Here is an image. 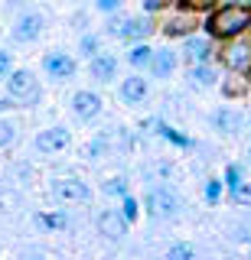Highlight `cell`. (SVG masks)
I'll list each match as a JSON object with an SVG mask.
<instances>
[{
  "label": "cell",
  "instance_id": "obj_14",
  "mask_svg": "<svg viewBox=\"0 0 251 260\" xmlns=\"http://www.w3.org/2000/svg\"><path fill=\"white\" fill-rule=\"evenodd\" d=\"M95 228H98V234L104 241H121L127 234V218L121 215V211H115V208H108V211H101L98 215V221H95Z\"/></svg>",
  "mask_w": 251,
  "mask_h": 260
},
{
  "label": "cell",
  "instance_id": "obj_17",
  "mask_svg": "<svg viewBox=\"0 0 251 260\" xmlns=\"http://www.w3.org/2000/svg\"><path fill=\"white\" fill-rule=\"evenodd\" d=\"M212 127L222 137H235V134H241V127H245V117H241L238 108H218L212 114Z\"/></svg>",
  "mask_w": 251,
  "mask_h": 260
},
{
  "label": "cell",
  "instance_id": "obj_26",
  "mask_svg": "<svg viewBox=\"0 0 251 260\" xmlns=\"http://www.w3.org/2000/svg\"><path fill=\"white\" fill-rule=\"evenodd\" d=\"M241 179H245V169H241V162H229V166H225V176H222L225 189H235Z\"/></svg>",
  "mask_w": 251,
  "mask_h": 260
},
{
  "label": "cell",
  "instance_id": "obj_15",
  "mask_svg": "<svg viewBox=\"0 0 251 260\" xmlns=\"http://www.w3.org/2000/svg\"><path fill=\"white\" fill-rule=\"evenodd\" d=\"M88 75L92 81H98V85H111V81L118 78V59L108 52H98L88 59Z\"/></svg>",
  "mask_w": 251,
  "mask_h": 260
},
{
  "label": "cell",
  "instance_id": "obj_35",
  "mask_svg": "<svg viewBox=\"0 0 251 260\" xmlns=\"http://www.w3.org/2000/svg\"><path fill=\"white\" fill-rule=\"evenodd\" d=\"M222 91L229 94V98H238L241 91H245V85H241V81H225V85H222Z\"/></svg>",
  "mask_w": 251,
  "mask_h": 260
},
{
  "label": "cell",
  "instance_id": "obj_36",
  "mask_svg": "<svg viewBox=\"0 0 251 260\" xmlns=\"http://www.w3.org/2000/svg\"><path fill=\"white\" fill-rule=\"evenodd\" d=\"M30 4H36V0H7V10H26Z\"/></svg>",
  "mask_w": 251,
  "mask_h": 260
},
{
  "label": "cell",
  "instance_id": "obj_25",
  "mask_svg": "<svg viewBox=\"0 0 251 260\" xmlns=\"http://www.w3.org/2000/svg\"><path fill=\"white\" fill-rule=\"evenodd\" d=\"M36 221L43 224V228H49V231H62V228L69 224V218L62 215V211H46V215H39Z\"/></svg>",
  "mask_w": 251,
  "mask_h": 260
},
{
  "label": "cell",
  "instance_id": "obj_30",
  "mask_svg": "<svg viewBox=\"0 0 251 260\" xmlns=\"http://www.w3.org/2000/svg\"><path fill=\"white\" fill-rule=\"evenodd\" d=\"M13 69H17V65H13V52H10V49H4V46H0V81H4L7 75H10Z\"/></svg>",
  "mask_w": 251,
  "mask_h": 260
},
{
  "label": "cell",
  "instance_id": "obj_32",
  "mask_svg": "<svg viewBox=\"0 0 251 260\" xmlns=\"http://www.w3.org/2000/svg\"><path fill=\"white\" fill-rule=\"evenodd\" d=\"M192 254H196V250H192L189 244H173V247L166 250V257H170V260H186V257H192Z\"/></svg>",
  "mask_w": 251,
  "mask_h": 260
},
{
  "label": "cell",
  "instance_id": "obj_3",
  "mask_svg": "<svg viewBox=\"0 0 251 260\" xmlns=\"http://www.w3.org/2000/svg\"><path fill=\"white\" fill-rule=\"evenodd\" d=\"M144 211H147L153 221H173L183 211V199L173 189H166V185H153L144 195Z\"/></svg>",
  "mask_w": 251,
  "mask_h": 260
},
{
  "label": "cell",
  "instance_id": "obj_4",
  "mask_svg": "<svg viewBox=\"0 0 251 260\" xmlns=\"http://www.w3.org/2000/svg\"><path fill=\"white\" fill-rule=\"evenodd\" d=\"M49 192L59 205H88L92 202V185L78 176H59L49 182Z\"/></svg>",
  "mask_w": 251,
  "mask_h": 260
},
{
  "label": "cell",
  "instance_id": "obj_22",
  "mask_svg": "<svg viewBox=\"0 0 251 260\" xmlns=\"http://www.w3.org/2000/svg\"><path fill=\"white\" fill-rule=\"evenodd\" d=\"M157 134L163 137V140H170L173 146H180V150H189V146H192V140H189V137H186V134H180V130H173L170 124H157Z\"/></svg>",
  "mask_w": 251,
  "mask_h": 260
},
{
  "label": "cell",
  "instance_id": "obj_2",
  "mask_svg": "<svg viewBox=\"0 0 251 260\" xmlns=\"http://www.w3.org/2000/svg\"><path fill=\"white\" fill-rule=\"evenodd\" d=\"M4 88H7V98L17 108H36L43 101V85H39L36 72H30V69H13L4 78Z\"/></svg>",
  "mask_w": 251,
  "mask_h": 260
},
{
  "label": "cell",
  "instance_id": "obj_7",
  "mask_svg": "<svg viewBox=\"0 0 251 260\" xmlns=\"http://www.w3.org/2000/svg\"><path fill=\"white\" fill-rule=\"evenodd\" d=\"M36 153H43V156H52V153H62V150H69L72 146V130L66 124H52V127H46V130H39L36 134Z\"/></svg>",
  "mask_w": 251,
  "mask_h": 260
},
{
  "label": "cell",
  "instance_id": "obj_27",
  "mask_svg": "<svg viewBox=\"0 0 251 260\" xmlns=\"http://www.w3.org/2000/svg\"><path fill=\"white\" fill-rule=\"evenodd\" d=\"M229 192H232L235 205H251V182H248V179H241V182L235 185V189H229Z\"/></svg>",
  "mask_w": 251,
  "mask_h": 260
},
{
  "label": "cell",
  "instance_id": "obj_21",
  "mask_svg": "<svg viewBox=\"0 0 251 260\" xmlns=\"http://www.w3.org/2000/svg\"><path fill=\"white\" fill-rule=\"evenodd\" d=\"M127 192H131V185H127L124 176H111L101 182V195H108V199H124Z\"/></svg>",
  "mask_w": 251,
  "mask_h": 260
},
{
  "label": "cell",
  "instance_id": "obj_1",
  "mask_svg": "<svg viewBox=\"0 0 251 260\" xmlns=\"http://www.w3.org/2000/svg\"><path fill=\"white\" fill-rule=\"evenodd\" d=\"M206 32L212 39H235V36H245L251 29V10L245 4H222L215 13H209V20L202 23Z\"/></svg>",
  "mask_w": 251,
  "mask_h": 260
},
{
  "label": "cell",
  "instance_id": "obj_39",
  "mask_svg": "<svg viewBox=\"0 0 251 260\" xmlns=\"http://www.w3.org/2000/svg\"><path fill=\"white\" fill-rule=\"evenodd\" d=\"M245 75H248V81H251V65H248V72H245Z\"/></svg>",
  "mask_w": 251,
  "mask_h": 260
},
{
  "label": "cell",
  "instance_id": "obj_11",
  "mask_svg": "<svg viewBox=\"0 0 251 260\" xmlns=\"http://www.w3.org/2000/svg\"><path fill=\"white\" fill-rule=\"evenodd\" d=\"M150 75L157 78V81H166V78H173V72L180 69V52H176L173 46H160V49H153V55H150Z\"/></svg>",
  "mask_w": 251,
  "mask_h": 260
},
{
  "label": "cell",
  "instance_id": "obj_24",
  "mask_svg": "<svg viewBox=\"0 0 251 260\" xmlns=\"http://www.w3.org/2000/svg\"><path fill=\"white\" fill-rule=\"evenodd\" d=\"M121 215L127 218V224H134L137 218H141V202H137V199H134L131 192H127L124 199H121Z\"/></svg>",
  "mask_w": 251,
  "mask_h": 260
},
{
  "label": "cell",
  "instance_id": "obj_23",
  "mask_svg": "<svg viewBox=\"0 0 251 260\" xmlns=\"http://www.w3.org/2000/svg\"><path fill=\"white\" fill-rule=\"evenodd\" d=\"M78 52H82L85 59L98 55V52H101V36H95V32H85V36L78 39Z\"/></svg>",
  "mask_w": 251,
  "mask_h": 260
},
{
  "label": "cell",
  "instance_id": "obj_8",
  "mask_svg": "<svg viewBox=\"0 0 251 260\" xmlns=\"http://www.w3.org/2000/svg\"><path fill=\"white\" fill-rule=\"evenodd\" d=\"M222 62H225V69H229L232 75L248 72V65H251V39H245V36L229 39V46L222 49Z\"/></svg>",
  "mask_w": 251,
  "mask_h": 260
},
{
  "label": "cell",
  "instance_id": "obj_9",
  "mask_svg": "<svg viewBox=\"0 0 251 260\" xmlns=\"http://www.w3.org/2000/svg\"><path fill=\"white\" fill-rule=\"evenodd\" d=\"M43 72H46V78H52V81H69L78 72V62L72 59L69 52H62V49H52V52L43 55Z\"/></svg>",
  "mask_w": 251,
  "mask_h": 260
},
{
  "label": "cell",
  "instance_id": "obj_34",
  "mask_svg": "<svg viewBox=\"0 0 251 260\" xmlns=\"http://www.w3.org/2000/svg\"><path fill=\"white\" fill-rule=\"evenodd\" d=\"M144 13H160L163 7H170V0H144Z\"/></svg>",
  "mask_w": 251,
  "mask_h": 260
},
{
  "label": "cell",
  "instance_id": "obj_6",
  "mask_svg": "<svg viewBox=\"0 0 251 260\" xmlns=\"http://www.w3.org/2000/svg\"><path fill=\"white\" fill-rule=\"evenodd\" d=\"M43 32H46V13L43 10H30V7H26V10H20L17 20H13L10 39L20 43V46H30V43H36Z\"/></svg>",
  "mask_w": 251,
  "mask_h": 260
},
{
  "label": "cell",
  "instance_id": "obj_5",
  "mask_svg": "<svg viewBox=\"0 0 251 260\" xmlns=\"http://www.w3.org/2000/svg\"><path fill=\"white\" fill-rule=\"evenodd\" d=\"M104 32L115 39H124V43H141V39H147L153 32V20L147 13L144 16H115V20H108Z\"/></svg>",
  "mask_w": 251,
  "mask_h": 260
},
{
  "label": "cell",
  "instance_id": "obj_28",
  "mask_svg": "<svg viewBox=\"0 0 251 260\" xmlns=\"http://www.w3.org/2000/svg\"><path fill=\"white\" fill-rule=\"evenodd\" d=\"M215 0H176V7L180 10H189V13H202V10H209Z\"/></svg>",
  "mask_w": 251,
  "mask_h": 260
},
{
  "label": "cell",
  "instance_id": "obj_37",
  "mask_svg": "<svg viewBox=\"0 0 251 260\" xmlns=\"http://www.w3.org/2000/svg\"><path fill=\"white\" fill-rule=\"evenodd\" d=\"M10 108H17V104H13L10 98H0V114H7V111H10Z\"/></svg>",
  "mask_w": 251,
  "mask_h": 260
},
{
  "label": "cell",
  "instance_id": "obj_38",
  "mask_svg": "<svg viewBox=\"0 0 251 260\" xmlns=\"http://www.w3.org/2000/svg\"><path fill=\"white\" fill-rule=\"evenodd\" d=\"M238 4H245V7H248V10H251V0H238Z\"/></svg>",
  "mask_w": 251,
  "mask_h": 260
},
{
  "label": "cell",
  "instance_id": "obj_20",
  "mask_svg": "<svg viewBox=\"0 0 251 260\" xmlns=\"http://www.w3.org/2000/svg\"><path fill=\"white\" fill-rule=\"evenodd\" d=\"M150 55H153V46H147V39L127 46V65H131V69H147Z\"/></svg>",
  "mask_w": 251,
  "mask_h": 260
},
{
  "label": "cell",
  "instance_id": "obj_18",
  "mask_svg": "<svg viewBox=\"0 0 251 260\" xmlns=\"http://www.w3.org/2000/svg\"><path fill=\"white\" fill-rule=\"evenodd\" d=\"M196 29H199V23H196V16H192L189 10H180L176 16H170V20L163 23V36H170V39H186Z\"/></svg>",
  "mask_w": 251,
  "mask_h": 260
},
{
  "label": "cell",
  "instance_id": "obj_19",
  "mask_svg": "<svg viewBox=\"0 0 251 260\" xmlns=\"http://www.w3.org/2000/svg\"><path fill=\"white\" fill-rule=\"evenodd\" d=\"M20 130H23L20 117H4V114H0V150H10V146L20 140Z\"/></svg>",
  "mask_w": 251,
  "mask_h": 260
},
{
  "label": "cell",
  "instance_id": "obj_13",
  "mask_svg": "<svg viewBox=\"0 0 251 260\" xmlns=\"http://www.w3.org/2000/svg\"><path fill=\"white\" fill-rule=\"evenodd\" d=\"M69 108H72V114H75L78 120H95L101 114V108H104V101H101V94H95V91H75L72 94V101H69Z\"/></svg>",
  "mask_w": 251,
  "mask_h": 260
},
{
  "label": "cell",
  "instance_id": "obj_31",
  "mask_svg": "<svg viewBox=\"0 0 251 260\" xmlns=\"http://www.w3.org/2000/svg\"><path fill=\"white\" fill-rule=\"evenodd\" d=\"M222 189H225L222 179H212V182H206V202H209V205H215V202L222 199Z\"/></svg>",
  "mask_w": 251,
  "mask_h": 260
},
{
  "label": "cell",
  "instance_id": "obj_10",
  "mask_svg": "<svg viewBox=\"0 0 251 260\" xmlns=\"http://www.w3.org/2000/svg\"><path fill=\"white\" fill-rule=\"evenodd\" d=\"M215 55V46H212V36H199V32H189V36L183 39V49H180V59H186L189 65L196 62H212Z\"/></svg>",
  "mask_w": 251,
  "mask_h": 260
},
{
  "label": "cell",
  "instance_id": "obj_33",
  "mask_svg": "<svg viewBox=\"0 0 251 260\" xmlns=\"http://www.w3.org/2000/svg\"><path fill=\"white\" fill-rule=\"evenodd\" d=\"M124 7V0H95V10L98 13H118Z\"/></svg>",
  "mask_w": 251,
  "mask_h": 260
},
{
  "label": "cell",
  "instance_id": "obj_12",
  "mask_svg": "<svg viewBox=\"0 0 251 260\" xmlns=\"http://www.w3.org/2000/svg\"><path fill=\"white\" fill-rule=\"evenodd\" d=\"M147 94H150V85H147V78L137 75V72H134V75H127L118 85V98H121V104H127V108L144 104V101H147Z\"/></svg>",
  "mask_w": 251,
  "mask_h": 260
},
{
  "label": "cell",
  "instance_id": "obj_29",
  "mask_svg": "<svg viewBox=\"0 0 251 260\" xmlns=\"http://www.w3.org/2000/svg\"><path fill=\"white\" fill-rule=\"evenodd\" d=\"M104 150H108V137H95L85 146V159H98V153H104Z\"/></svg>",
  "mask_w": 251,
  "mask_h": 260
},
{
  "label": "cell",
  "instance_id": "obj_40",
  "mask_svg": "<svg viewBox=\"0 0 251 260\" xmlns=\"http://www.w3.org/2000/svg\"><path fill=\"white\" fill-rule=\"evenodd\" d=\"M248 159H251V146H248Z\"/></svg>",
  "mask_w": 251,
  "mask_h": 260
},
{
  "label": "cell",
  "instance_id": "obj_16",
  "mask_svg": "<svg viewBox=\"0 0 251 260\" xmlns=\"http://www.w3.org/2000/svg\"><path fill=\"white\" fill-rule=\"evenodd\" d=\"M186 78H189V85L196 88V91H209V88H215L218 85V69L212 62H196V65H189V72H186Z\"/></svg>",
  "mask_w": 251,
  "mask_h": 260
}]
</instances>
